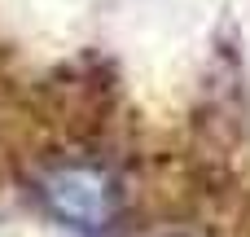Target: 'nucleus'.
Returning a JSON list of instances; mask_svg holds the SVG:
<instances>
[{
    "instance_id": "nucleus-1",
    "label": "nucleus",
    "mask_w": 250,
    "mask_h": 237,
    "mask_svg": "<svg viewBox=\"0 0 250 237\" xmlns=\"http://www.w3.org/2000/svg\"><path fill=\"white\" fill-rule=\"evenodd\" d=\"M44 207L75 233H101L119 215V185L97 163H62L40 180Z\"/></svg>"
}]
</instances>
